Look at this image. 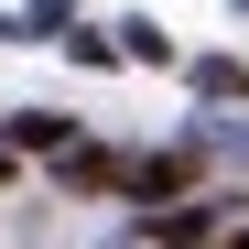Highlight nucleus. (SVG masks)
Listing matches in <instances>:
<instances>
[{
    "instance_id": "f257e3e1",
    "label": "nucleus",
    "mask_w": 249,
    "mask_h": 249,
    "mask_svg": "<svg viewBox=\"0 0 249 249\" xmlns=\"http://www.w3.org/2000/svg\"><path fill=\"white\" fill-rule=\"evenodd\" d=\"M217 228H228V206H184V195H162L152 217H141L152 249H195V238H217Z\"/></svg>"
},
{
    "instance_id": "f03ea898",
    "label": "nucleus",
    "mask_w": 249,
    "mask_h": 249,
    "mask_svg": "<svg viewBox=\"0 0 249 249\" xmlns=\"http://www.w3.org/2000/svg\"><path fill=\"white\" fill-rule=\"evenodd\" d=\"M195 184V141H174V152H152V162H130V195L141 206H162V195H184Z\"/></svg>"
},
{
    "instance_id": "7ed1b4c3",
    "label": "nucleus",
    "mask_w": 249,
    "mask_h": 249,
    "mask_svg": "<svg viewBox=\"0 0 249 249\" xmlns=\"http://www.w3.org/2000/svg\"><path fill=\"white\" fill-rule=\"evenodd\" d=\"M54 184H65V195H119V184H130V162H119V152H65Z\"/></svg>"
},
{
    "instance_id": "20e7f679",
    "label": "nucleus",
    "mask_w": 249,
    "mask_h": 249,
    "mask_svg": "<svg viewBox=\"0 0 249 249\" xmlns=\"http://www.w3.org/2000/svg\"><path fill=\"white\" fill-rule=\"evenodd\" d=\"M195 98H206V108L249 98V65H238V54H206V65H195Z\"/></svg>"
},
{
    "instance_id": "39448f33",
    "label": "nucleus",
    "mask_w": 249,
    "mask_h": 249,
    "mask_svg": "<svg viewBox=\"0 0 249 249\" xmlns=\"http://www.w3.org/2000/svg\"><path fill=\"white\" fill-rule=\"evenodd\" d=\"M119 54H130V65H174V33H162V22H119Z\"/></svg>"
},
{
    "instance_id": "423d86ee",
    "label": "nucleus",
    "mask_w": 249,
    "mask_h": 249,
    "mask_svg": "<svg viewBox=\"0 0 249 249\" xmlns=\"http://www.w3.org/2000/svg\"><path fill=\"white\" fill-rule=\"evenodd\" d=\"M11 141H22V152H65V119H54V108H22Z\"/></svg>"
},
{
    "instance_id": "0eeeda50",
    "label": "nucleus",
    "mask_w": 249,
    "mask_h": 249,
    "mask_svg": "<svg viewBox=\"0 0 249 249\" xmlns=\"http://www.w3.org/2000/svg\"><path fill=\"white\" fill-rule=\"evenodd\" d=\"M228 249H249V238H228Z\"/></svg>"
}]
</instances>
